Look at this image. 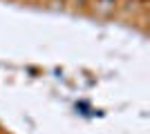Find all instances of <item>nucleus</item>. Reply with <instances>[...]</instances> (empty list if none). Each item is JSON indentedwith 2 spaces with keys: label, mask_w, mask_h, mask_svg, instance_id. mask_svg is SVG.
<instances>
[{
  "label": "nucleus",
  "mask_w": 150,
  "mask_h": 134,
  "mask_svg": "<svg viewBox=\"0 0 150 134\" xmlns=\"http://www.w3.org/2000/svg\"><path fill=\"white\" fill-rule=\"evenodd\" d=\"M105 5H114V2H119V0H103Z\"/></svg>",
  "instance_id": "1"
}]
</instances>
